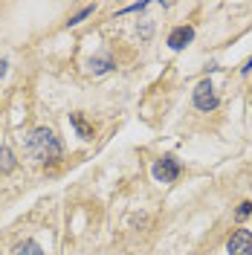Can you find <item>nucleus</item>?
Listing matches in <instances>:
<instances>
[{"instance_id":"obj_1","label":"nucleus","mask_w":252,"mask_h":255,"mask_svg":"<svg viewBox=\"0 0 252 255\" xmlns=\"http://www.w3.org/2000/svg\"><path fill=\"white\" fill-rule=\"evenodd\" d=\"M26 151H29L32 159H38V162H55V159L61 157V142H58V136L47 130V128H35L29 133V139H26Z\"/></svg>"},{"instance_id":"obj_2","label":"nucleus","mask_w":252,"mask_h":255,"mask_svg":"<svg viewBox=\"0 0 252 255\" xmlns=\"http://www.w3.org/2000/svg\"><path fill=\"white\" fill-rule=\"evenodd\" d=\"M194 108L197 111H215L218 108V96H215V87L209 84V81H200L197 87H194Z\"/></svg>"},{"instance_id":"obj_3","label":"nucleus","mask_w":252,"mask_h":255,"mask_svg":"<svg viewBox=\"0 0 252 255\" xmlns=\"http://www.w3.org/2000/svg\"><path fill=\"white\" fill-rule=\"evenodd\" d=\"M154 177H157L159 183H174L177 177H180V162L168 154V157L157 159V165H154Z\"/></svg>"},{"instance_id":"obj_4","label":"nucleus","mask_w":252,"mask_h":255,"mask_svg":"<svg viewBox=\"0 0 252 255\" xmlns=\"http://www.w3.org/2000/svg\"><path fill=\"white\" fill-rule=\"evenodd\" d=\"M226 253L229 255H252V232L250 229H238L235 235L226 244Z\"/></svg>"},{"instance_id":"obj_5","label":"nucleus","mask_w":252,"mask_h":255,"mask_svg":"<svg viewBox=\"0 0 252 255\" xmlns=\"http://www.w3.org/2000/svg\"><path fill=\"white\" fill-rule=\"evenodd\" d=\"M194 41V29L191 26H177V29L168 35V47L171 49H186Z\"/></svg>"},{"instance_id":"obj_6","label":"nucleus","mask_w":252,"mask_h":255,"mask_svg":"<svg viewBox=\"0 0 252 255\" xmlns=\"http://www.w3.org/2000/svg\"><path fill=\"white\" fill-rule=\"evenodd\" d=\"M70 122H73V128L79 130L81 139H90V136H93V128H90L87 122H84V119H81V113H70Z\"/></svg>"},{"instance_id":"obj_7","label":"nucleus","mask_w":252,"mask_h":255,"mask_svg":"<svg viewBox=\"0 0 252 255\" xmlns=\"http://www.w3.org/2000/svg\"><path fill=\"white\" fill-rule=\"evenodd\" d=\"M15 168H17L15 154H12L9 148H0V171H3V174H9V171H15Z\"/></svg>"},{"instance_id":"obj_8","label":"nucleus","mask_w":252,"mask_h":255,"mask_svg":"<svg viewBox=\"0 0 252 255\" xmlns=\"http://www.w3.org/2000/svg\"><path fill=\"white\" fill-rule=\"evenodd\" d=\"M87 67H90V73L102 76V73H108V70L113 67V58H111V55H102V58H90V64H87Z\"/></svg>"},{"instance_id":"obj_9","label":"nucleus","mask_w":252,"mask_h":255,"mask_svg":"<svg viewBox=\"0 0 252 255\" xmlns=\"http://www.w3.org/2000/svg\"><path fill=\"white\" fill-rule=\"evenodd\" d=\"M12 255H44V250H41L35 241H23V244H17L15 247V253Z\"/></svg>"},{"instance_id":"obj_10","label":"nucleus","mask_w":252,"mask_h":255,"mask_svg":"<svg viewBox=\"0 0 252 255\" xmlns=\"http://www.w3.org/2000/svg\"><path fill=\"white\" fill-rule=\"evenodd\" d=\"M250 215H252V203H250V200H244V203H241V206H238L235 218H238V221H247V218H250Z\"/></svg>"},{"instance_id":"obj_11","label":"nucleus","mask_w":252,"mask_h":255,"mask_svg":"<svg viewBox=\"0 0 252 255\" xmlns=\"http://www.w3.org/2000/svg\"><path fill=\"white\" fill-rule=\"evenodd\" d=\"M87 15H93V6H84V9H81L79 15H76V17H70L67 23H70V26H76V23H81V20H84Z\"/></svg>"},{"instance_id":"obj_12","label":"nucleus","mask_w":252,"mask_h":255,"mask_svg":"<svg viewBox=\"0 0 252 255\" xmlns=\"http://www.w3.org/2000/svg\"><path fill=\"white\" fill-rule=\"evenodd\" d=\"M250 70H252V58H250V61H247V64H244V70H241V73H244V76H247V73H250Z\"/></svg>"},{"instance_id":"obj_13","label":"nucleus","mask_w":252,"mask_h":255,"mask_svg":"<svg viewBox=\"0 0 252 255\" xmlns=\"http://www.w3.org/2000/svg\"><path fill=\"white\" fill-rule=\"evenodd\" d=\"M0 76H6V61H0Z\"/></svg>"}]
</instances>
